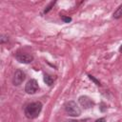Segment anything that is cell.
Instances as JSON below:
<instances>
[{
  "label": "cell",
  "instance_id": "14",
  "mask_svg": "<svg viewBox=\"0 0 122 122\" xmlns=\"http://www.w3.org/2000/svg\"><path fill=\"white\" fill-rule=\"evenodd\" d=\"M65 122H78L77 120H74V119H69V120H66Z\"/></svg>",
  "mask_w": 122,
  "mask_h": 122
},
{
  "label": "cell",
  "instance_id": "15",
  "mask_svg": "<svg viewBox=\"0 0 122 122\" xmlns=\"http://www.w3.org/2000/svg\"><path fill=\"white\" fill-rule=\"evenodd\" d=\"M119 51H120V52L122 53V45H121V46L119 47Z\"/></svg>",
  "mask_w": 122,
  "mask_h": 122
},
{
  "label": "cell",
  "instance_id": "9",
  "mask_svg": "<svg viewBox=\"0 0 122 122\" xmlns=\"http://www.w3.org/2000/svg\"><path fill=\"white\" fill-rule=\"evenodd\" d=\"M55 4V2H51L48 6H47V8L45 9V10H44V13H47V12H49L51 10V8L53 7V5Z\"/></svg>",
  "mask_w": 122,
  "mask_h": 122
},
{
  "label": "cell",
  "instance_id": "10",
  "mask_svg": "<svg viewBox=\"0 0 122 122\" xmlns=\"http://www.w3.org/2000/svg\"><path fill=\"white\" fill-rule=\"evenodd\" d=\"M88 76H89V78H90V79H91L92 81H93V82H94V84H96L97 86H100V85H101V84H100V82H99V81H98V80H97L96 78H94V77H93L92 75H91V74H89Z\"/></svg>",
  "mask_w": 122,
  "mask_h": 122
},
{
  "label": "cell",
  "instance_id": "13",
  "mask_svg": "<svg viewBox=\"0 0 122 122\" xmlns=\"http://www.w3.org/2000/svg\"><path fill=\"white\" fill-rule=\"evenodd\" d=\"M95 122H106V119H105L104 117H102V118H99V119H97Z\"/></svg>",
  "mask_w": 122,
  "mask_h": 122
},
{
  "label": "cell",
  "instance_id": "2",
  "mask_svg": "<svg viewBox=\"0 0 122 122\" xmlns=\"http://www.w3.org/2000/svg\"><path fill=\"white\" fill-rule=\"evenodd\" d=\"M65 111L71 116H79L81 114V110L74 101H69L65 104Z\"/></svg>",
  "mask_w": 122,
  "mask_h": 122
},
{
  "label": "cell",
  "instance_id": "12",
  "mask_svg": "<svg viewBox=\"0 0 122 122\" xmlns=\"http://www.w3.org/2000/svg\"><path fill=\"white\" fill-rule=\"evenodd\" d=\"M1 43L3 44V43H5L6 41H8V37L7 36H5V35H1Z\"/></svg>",
  "mask_w": 122,
  "mask_h": 122
},
{
  "label": "cell",
  "instance_id": "5",
  "mask_svg": "<svg viewBox=\"0 0 122 122\" xmlns=\"http://www.w3.org/2000/svg\"><path fill=\"white\" fill-rule=\"evenodd\" d=\"M25 78H26L25 72L21 70H17L14 72V75H13V78H12V83L15 86H19L25 80Z\"/></svg>",
  "mask_w": 122,
  "mask_h": 122
},
{
  "label": "cell",
  "instance_id": "11",
  "mask_svg": "<svg viewBox=\"0 0 122 122\" xmlns=\"http://www.w3.org/2000/svg\"><path fill=\"white\" fill-rule=\"evenodd\" d=\"M61 19H62L65 23H69V22H71V17H69V16H61Z\"/></svg>",
  "mask_w": 122,
  "mask_h": 122
},
{
  "label": "cell",
  "instance_id": "3",
  "mask_svg": "<svg viewBox=\"0 0 122 122\" xmlns=\"http://www.w3.org/2000/svg\"><path fill=\"white\" fill-rule=\"evenodd\" d=\"M39 90V86L38 83L35 79H30L27 82L26 86H25V92L29 94H33L35 93L37 91Z\"/></svg>",
  "mask_w": 122,
  "mask_h": 122
},
{
  "label": "cell",
  "instance_id": "8",
  "mask_svg": "<svg viewBox=\"0 0 122 122\" xmlns=\"http://www.w3.org/2000/svg\"><path fill=\"white\" fill-rule=\"evenodd\" d=\"M112 16H113V18H115V19H118V18L122 17V4L116 9V10L113 12Z\"/></svg>",
  "mask_w": 122,
  "mask_h": 122
},
{
  "label": "cell",
  "instance_id": "6",
  "mask_svg": "<svg viewBox=\"0 0 122 122\" xmlns=\"http://www.w3.org/2000/svg\"><path fill=\"white\" fill-rule=\"evenodd\" d=\"M78 101L80 103V105L85 108V109H90L92 108L93 105H94V102L89 97V96H86V95H82L78 98Z\"/></svg>",
  "mask_w": 122,
  "mask_h": 122
},
{
  "label": "cell",
  "instance_id": "1",
  "mask_svg": "<svg viewBox=\"0 0 122 122\" xmlns=\"http://www.w3.org/2000/svg\"><path fill=\"white\" fill-rule=\"evenodd\" d=\"M41 111H42V103L39 101H36V102H31V103L28 104L25 107L24 112L28 118L33 119L39 115Z\"/></svg>",
  "mask_w": 122,
  "mask_h": 122
},
{
  "label": "cell",
  "instance_id": "7",
  "mask_svg": "<svg viewBox=\"0 0 122 122\" xmlns=\"http://www.w3.org/2000/svg\"><path fill=\"white\" fill-rule=\"evenodd\" d=\"M54 77H52L51 75H50V74H47V73H45L44 74V81H45V83L48 85V86H51L52 84H53V82H54Z\"/></svg>",
  "mask_w": 122,
  "mask_h": 122
},
{
  "label": "cell",
  "instance_id": "4",
  "mask_svg": "<svg viewBox=\"0 0 122 122\" xmlns=\"http://www.w3.org/2000/svg\"><path fill=\"white\" fill-rule=\"evenodd\" d=\"M15 58L18 62L23 64H29L33 60V56L27 52H17L15 54Z\"/></svg>",
  "mask_w": 122,
  "mask_h": 122
}]
</instances>
